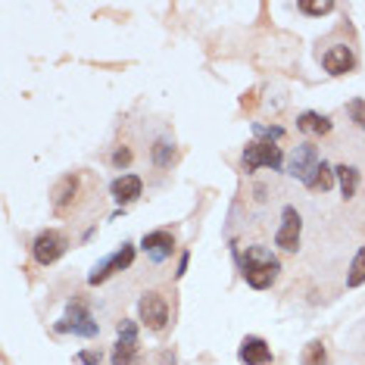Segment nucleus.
Listing matches in <instances>:
<instances>
[{
	"label": "nucleus",
	"mask_w": 365,
	"mask_h": 365,
	"mask_svg": "<svg viewBox=\"0 0 365 365\" xmlns=\"http://www.w3.org/2000/svg\"><path fill=\"white\" fill-rule=\"evenodd\" d=\"M244 172H256V169H281L284 165V153L278 144L272 140H253L244 147Z\"/></svg>",
	"instance_id": "4"
},
{
	"label": "nucleus",
	"mask_w": 365,
	"mask_h": 365,
	"mask_svg": "<svg viewBox=\"0 0 365 365\" xmlns=\"http://www.w3.org/2000/svg\"><path fill=\"white\" fill-rule=\"evenodd\" d=\"M322 69L328 76H350L356 69V53L350 44H331L325 53H322Z\"/></svg>",
	"instance_id": "11"
},
{
	"label": "nucleus",
	"mask_w": 365,
	"mask_h": 365,
	"mask_svg": "<svg viewBox=\"0 0 365 365\" xmlns=\"http://www.w3.org/2000/svg\"><path fill=\"white\" fill-rule=\"evenodd\" d=\"M163 365H178V359H175V353H165V356H163Z\"/></svg>",
	"instance_id": "27"
},
{
	"label": "nucleus",
	"mask_w": 365,
	"mask_h": 365,
	"mask_svg": "<svg viewBox=\"0 0 365 365\" xmlns=\"http://www.w3.org/2000/svg\"><path fill=\"white\" fill-rule=\"evenodd\" d=\"M334 181H337V172H334V165H328L325 160L319 163V169H315V175L309 178V190H322V194H325V190H331L334 187Z\"/></svg>",
	"instance_id": "18"
},
{
	"label": "nucleus",
	"mask_w": 365,
	"mask_h": 365,
	"mask_svg": "<svg viewBox=\"0 0 365 365\" xmlns=\"http://www.w3.org/2000/svg\"><path fill=\"white\" fill-rule=\"evenodd\" d=\"M135 262V244H122L115 253H110V256H103L101 262L91 269V275H88V284H103V281H110L115 272H125L128 265Z\"/></svg>",
	"instance_id": "6"
},
{
	"label": "nucleus",
	"mask_w": 365,
	"mask_h": 365,
	"mask_svg": "<svg viewBox=\"0 0 365 365\" xmlns=\"http://www.w3.org/2000/svg\"><path fill=\"white\" fill-rule=\"evenodd\" d=\"M138 315L147 325V331L163 334V331L169 328V300H165L160 290H144L138 300Z\"/></svg>",
	"instance_id": "3"
},
{
	"label": "nucleus",
	"mask_w": 365,
	"mask_h": 365,
	"mask_svg": "<svg viewBox=\"0 0 365 365\" xmlns=\"http://www.w3.org/2000/svg\"><path fill=\"white\" fill-rule=\"evenodd\" d=\"M346 115H350V122L359 131H365V101L362 97H356V101L346 103Z\"/></svg>",
	"instance_id": "22"
},
{
	"label": "nucleus",
	"mask_w": 365,
	"mask_h": 365,
	"mask_svg": "<svg viewBox=\"0 0 365 365\" xmlns=\"http://www.w3.org/2000/svg\"><path fill=\"white\" fill-rule=\"evenodd\" d=\"M337 172V185H340V194H344V200H353L356 190H359V169L356 165H334Z\"/></svg>",
	"instance_id": "16"
},
{
	"label": "nucleus",
	"mask_w": 365,
	"mask_h": 365,
	"mask_svg": "<svg viewBox=\"0 0 365 365\" xmlns=\"http://www.w3.org/2000/svg\"><path fill=\"white\" fill-rule=\"evenodd\" d=\"M187 262H190V250H181V256H178V272H175V278H185V275H187Z\"/></svg>",
	"instance_id": "26"
},
{
	"label": "nucleus",
	"mask_w": 365,
	"mask_h": 365,
	"mask_svg": "<svg viewBox=\"0 0 365 365\" xmlns=\"http://www.w3.org/2000/svg\"><path fill=\"white\" fill-rule=\"evenodd\" d=\"M78 194H81V175H78V172H69V175H63V178L53 185V190H51V206H53V212H56V215H66V212L72 210V206H76Z\"/></svg>",
	"instance_id": "10"
},
{
	"label": "nucleus",
	"mask_w": 365,
	"mask_h": 365,
	"mask_svg": "<svg viewBox=\"0 0 365 365\" xmlns=\"http://www.w3.org/2000/svg\"><path fill=\"white\" fill-rule=\"evenodd\" d=\"M128 163H131V150H128V147H115V153H113V165H115V169H125Z\"/></svg>",
	"instance_id": "24"
},
{
	"label": "nucleus",
	"mask_w": 365,
	"mask_h": 365,
	"mask_svg": "<svg viewBox=\"0 0 365 365\" xmlns=\"http://www.w3.org/2000/svg\"><path fill=\"white\" fill-rule=\"evenodd\" d=\"M140 190H144V181H140V175H131V172H122L119 178H113V185H110V194H113V200L115 203H135L138 197H140Z\"/></svg>",
	"instance_id": "14"
},
{
	"label": "nucleus",
	"mask_w": 365,
	"mask_h": 365,
	"mask_svg": "<svg viewBox=\"0 0 365 365\" xmlns=\"http://www.w3.org/2000/svg\"><path fill=\"white\" fill-rule=\"evenodd\" d=\"M319 147L312 144V140H303V144L294 147V153H290L287 160V175L303 181V185H309V178L315 175V169H319Z\"/></svg>",
	"instance_id": "8"
},
{
	"label": "nucleus",
	"mask_w": 365,
	"mask_h": 365,
	"mask_svg": "<svg viewBox=\"0 0 365 365\" xmlns=\"http://www.w3.org/2000/svg\"><path fill=\"white\" fill-rule=\"evenodd\" d=\"M140 250L150 256L153 262H165L172 253H175V235L165 228H156V231H147L140 237Z\"/></svg>",
	"instance_id": "12"
},
{
	"label": "nucleus",
	"mask_w": 365,
	"mask_h": 365,
	"mask_svg": "<svg viewBox=\"0 0 365 365\" xmlns=\"http://www.w3.org/2000/svg\"><path fill=\"white\" fill-rule=\"evenodd\" d=\"M237 359L244 365H269L272 359H275V353H272L269 340H262L256 334H247L244 340H240V346H237Z\"/></svg>",
	"instance_id": "13"
},
{
	"label": "nucleus",
	"mask_w": 365,
	"mask_h": 365,
	"mask_svg": "<svg viewBox=\"0 0 365 365\" xmlns=\"http://www.w3.org/2000/svg\"><path fill=\"white\" fill-rule=\"evenodd\" d=\"M365 284V247H359L350 262V275H346V287H362Z\"/></svg>",
	"instance_id": "20"
},
{
	"label": "nucleus",
	"mask_w": 365,
	"mask_h": 365,
	"mask_svg": "<svg viewBox=\"0 0 365 365\" xmlns=\"http://www.w3.org/2000/svg\"><path fill=\"white\" fill-rule=\"evenodd\" d=\"M256 135H262V138H269L272 144H275L278 138H284V128H278V125H272V128H262V125H256Z\"/></svg>",
	"instance_id": "25"
},
{
	"label": "nucleus",
	"mask_w": 365,
	"mask_h": 365,
	"mask_svg": "<svg viewBox=\"0 0 365 365\" xmlns=\"http://www.w3.org/2000/svg\"><path fill=\"white\" fill-rule=\"evenodd\" d=\"M300 237H303V215L297 206H284L281 210V228L275 231V247H281L284 253L300 250Z\"/></svg>",
	"instance_id": "9"
},
{
	"label": "nucleus",
	"mask_w": 365,
	"mask_h": 365,
	"mask_svg": "<svg viewBox=\"0 0 365 365\" xmlns=\"http://www.w3.org/2000/svg\"><path fill=\"white\" fill-rule=\"evenodd\" d=\"M113 365H140V353H138V325L131 319L119 322V340L113 344L110 353Z\"/></svg>",
	"instance_id": "7"
},
{
	"label": "nucleus",
	"mask_w": 365,
	"mask_h": 365,
	"mask_svg": "<svg viewBox=\"0 0 365 365\" xmlns=\"http://www.w3.org/2000/svg\"><path fill=\"white\" fill-rule=\"evenodd\" d=\"M150 160H153L156 169H169V165L175 163V144H172L169 138L153 140V147H150Z\"/></svg>",
	"instance_id": "17"
},
{
	"label": "nucleus",
	"mask_w": 365,
	"mask_h": 365,
	"mask_svg": "<svg viewBox=\"0 0 365 365\" xmlns=\"http://www.w3.org/2000/svg\"><path fill=\"white\" fill-rule=\"evenodd\" d=\"M297 128H300L303 135H328V131H331V119H328V115H322V113L306 110V113L297 115Z\"/></svg>",
	"instance_id": "15"
},
{
	"label": "nucleus",
	"mask_w": 365,
	"mask_h": 365,
	"mask_svg": "<svg viewBox=\"0 0 365 365\" xmlns=\"http://www.w3.org/2000/svg\"><path fill=\"white\" fill-rule=\"evenodd\" d=\"M240 275L253 290H265L275 284V278L281 275V262L265 247H247L244 259H240Z\"/></svg>",
	"instance_id": "1"
},
{
	"label": "nucleus",
	"mask_w": 365,
	"mask_h": 365,
	"mask_svg": "<svg viewBox=\"0 0 365 365\" xmlns=\"http://www.w3.org/2000/svg\"><path fill=\"white\" fill-rule=\"evenodd\" d=\"M56 334H76V337H97L101 334V325L91 315V306L85 303V297H72L69 309L60 322L53 325Z\"/></svg>",
	"instance_id": "2"
},
{
	"label": "nucleus",
	"mask_w": 365,
	"mask_h": 365,
	"mask_svg": "<svg viewBox=\"0 0 365 365\" xmlns=\"http://www.w3.org/2000/svg\"><path fill=\"white\" fill-rule=\"evenodd\" d=\"M300 365H328V346L325 340H309L300 353Z\"/></svg>",
	"instance_id": "19"
},
{
	"label": "nucleus",
	"mask_w": 365,
	"mask_h": 365,
	"mask_svg": "<svg viewBox=\"0 0 365 365\" xmlns=\"http://www.w3.org/2000/svg\"><path fill=\"white\" fill-rule=\"evenodd\" d=\"M300 13H306V16H328L331 10H334V4L331 0H300Z\"/></svg>",
	"instance_id": "21"
},
{
	"label": "nucleus",
	"mask_w": 365,
	"mask_h": 365,
	"mask_svg": "<svg viewBox=\"0 0 365 365\" xmlns=\"http://www.w3.org/2000/svg\"><path fill=\"white\" fill-rule=\"evenodd\" d=\"M66 250H69V237L56 228L41 231V235L31 240V256H35L38 265H53L60 256H66Z\"/></svg>",
	"instance_id": "5"
},
{
	"label": "nucleus",
	"mask_w": 365,
	"mask_h": 365,
	"mask_svg": "<svg viewBox=\"0 0 365 365\" xmlns=\"http://www.w3.org/2000/svg\"><path fill=\"white\" fill-rule=\"evenodd\" d=\"M101 359H103L101 350H81L76 356V362H81V365H101Z\"/></svg>",
	"instance_id": "23"
}]
</instances>
